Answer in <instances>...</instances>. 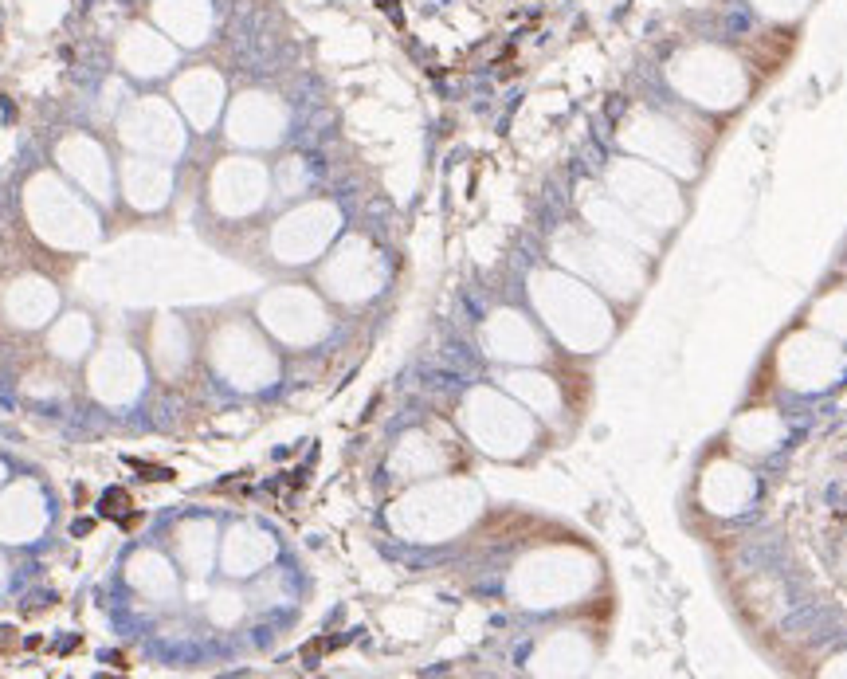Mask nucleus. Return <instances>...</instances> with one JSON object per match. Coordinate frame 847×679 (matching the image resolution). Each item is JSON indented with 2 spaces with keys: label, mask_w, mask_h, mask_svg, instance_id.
Segmentation results:
<instances>
[{
  "label": "nucleus",
  "mask_w": 847,
  "mask_h": 679,
  "mask_svg": "<svg viewBox=\"0 0 847 679\" xmlns=\"http://www.w3.org/2000/svg\"><path fill=\"white\" fill-rule=\"evenodd\" d=\"M91 526H95L91 519H79V522L71 526V530H75V538H83V534H91Z\"/></svg>",
  "instance_id": "obj_3"
},
{
  "label": "nucleus",
  "mask_w": 847,
  "mask_h": 679,
  "mask_svg": "<svg viewBox=\"0 0 847 679\" xmlns=\"http://www.w3.org/2000/svg\"><path fill=\"white\" fill-rule=\"evenodd\" d=\"M130 510V495L122 491V487H110L106 495H102V519H122Z\"/></svg>",
  "instance_id": "obj_1"
},
{
  "label": "nucleus",
  "mask_w": 847,
  "mask_h": 679,
  "mask_svg": "<svg viewBox=\"0 0 847 679\" xmlns=\"http://www.w3.org/2000/svg\"><path fill=\"white\" fill-rule=\"evenodd\" d=\"M130 467H137V472L146 475V479H161V483H165V479H173L169 467H149V463H137V460H130Z\"/></svg>",
  "instance_id": "obj_2"
}]
</instances>
